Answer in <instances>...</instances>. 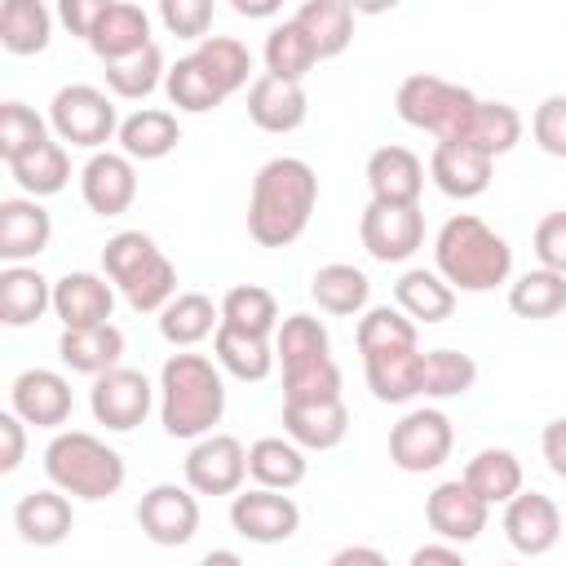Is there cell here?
Instances as JSON below:
<instances>
[{
    "instance_id": "obj_45",
    "label": "cell",
    "mask_w": 566,
    "mask_h": 566,
    "mask_svg": "<svg viewBox=\"0 0 566 566\" xmlns=\"http://www.w3.org/2000/svg\"><path fill=\"white\" fill-rule=\"evenodd\" d=\"M221 323L239 327V332H252V336H270L279 332V301L274 292H265L261 283H239L221 296Z\"/></svg>"
},
{
    "instance_id": "obj_3",
    "label": "cell",
    "mask_w": 566,
    "mask_h": 566,
    "mask_svg": "<svg viewBox=\"0 0 566 566\" xmlns=\"http://www.w3.org/2000/svg\"><path fill=\"white\" fill-rule=\"evenodd\" d=\"M159 424L168 438L199 442L226 416V376L208 354H168L159 367Z\"/></svg>"
},
{
    "instance_id": "obj_36",
    "label": "cell",
    "mask_w": 566,
    "mask_h": 566,
    "mask_svg": "<svg viewBox=\"0 0 566 566\" xmlns=\"http://www.w3.org/2000/svg\"><path fill=\"white\" fill-rule=\"evenodd\" d=\"M53 40V13L40 0H4L0 4V44L13 57L44 53Z\"/></svg>"
},
{
    "instance_id": "obj_56",
    "label": "cell",
    "mask_w": 566,
    "mask_h": 566,
    "mask_svg": "<svg viewBox=\"0 0 566 566\" xmlns=\"http://www.w3.org/2000/svg\"><path fill=\"white\" fill-rule=\"evenodd\" d=\"M407 566H469L464 557H460V548L455 544H420L411 557H407Z\"/></svg>"
},
{
    "instance_id": "obj_51",
    "label": "cell",
    "mask_w": 566,
    "mask_h": 566,
    "mask_svg": "<svg viewBox=\"0 0 566 566\" xmlns=\"http://www.w3.org/2000/svg\"><path fill=\"white\" fill-rule=\"evenodd\" d=\"M159 22L168 27V35L199 44L212 27V0H159Z\"/></svg>"
},
{
    "instance_id": "obj_37",
    "label": "cell",
    "mask_w": 566,
    "mask_h": 566,
    "mask_svg": "<svg viewBox=\"0 0 566 566\" xmlns=\"http://www.w3.org/2000/svg\"><path fill=\"white\" fill-rule=\"evenodd\" d=\"M9 177L22 186L27 199H44V195H57L66 181H71V155L57 137L40 142L35 150H27L22 159L9 164Z\"/></svg>"
},
{
    "instance_id": "obj_20",
    "label": "cell",
    "mask_w": 566,
    "mask_h": 566,
    "mask_svg": "<svg viewBox=\"0 0 566 566\" xmlns=\"http://www.w3.org/2000/svg\"><path fill=\"white\" fill-rule=\"evenodd\" d=\"M53 239V217L40 199L9 195L0 199V261L4 265H27L35 261Z\"/></svg>"
},
{
    "instance_id": "obj_29",
    "label": "cell",
    "mask_w": 566,
    "mask_h": 566,
    "mask_svg": "<svg viewBox=\"0 0 566 566\" xmlns=\"http://www.w3.org/2000/svg\"><path fill=\"white\" fill-rule=\"evenodd\" d=\"M57 358L62 367L80 371V376H106L115 367H124V332L115 323H102V327H75V332H62L57 336Z\"/></svg>"
},
{
    "instance_id": "obj_30",
    "label": "cell",
    "mask_w": 566,
    "mask_h": 566,
    "mask_svg": "<svg viewBox=\"0 0 566 566\" xmlns=\"http://www.w3.org/2000/svg\"><path fill=\"white\" fill-rule=\"evenodd\" d=\"M119 150L137 164H150V159H164V155H172L177 150V142H181V124H177V115L172 111H164V106H137L133 115H124L119 119Z\"/></svg>"
},
{
    "instance_id": "obj_9",
    "label": "cell",
    "mask_w": 566,
    "mask_h": 566,
    "mask_svg": "<svg viewBox=\"0 0 566 566\" xmlns=\"http://www.w3.org/2000/svg\"><path fill=\"white\" fill-rule=\"evenodd\" d=\"M455 447L451 416L442 407H411L394 429H389V460L402 473H433L447 464Z\"/></svg>"
},
{
    "instance_id": "obj_59",
    "label": "cell",
    "mask_w": 566,
    "mask_h": 566,
    "mask_svg": "<svg viewBox=\"0 0 566 566\" xmlns=\"http://www.w3.org/2000/svg\"><path fill=\"white\" fill-rule=\"evenodd\" d=\"M199 566H243V557L234 548H212V553L199 557Z\"/></svg>"
},
{
    "instance_id": "obj_1",
    "label": "cell",
    "mask_w": 566,
    "mask_h": 566,
    "mask_svg": "<svg viewBox=\"0 0 566 566\" xmlns=\"http://www.w3.org/2000/svg\"><path fill=\"white\" fill-rule=\"evenodd\" d=\"M358 354H363V376L367 389L380 402H411L420 398V371H424V354H420V327L398 310V305H367L358 318Z\"/></svg>"
},
{
    "instance_id": "obj_41",
    "label": "cell",
    "mask_w": 566,
    "mask_h": 566,
    "mask_svg": "<svg viewBox=\"0 0 566 566\" xmlns=\"http://www.w3.org/2000/svg\"><path fill=\"white\" fill-rule=\"evenodd\" d=\"M199 62H203V71L212 75V84L230 97V93H239V88H252V53H248V44L243 40H234V35H208V40H199L195 49H190Z\"/></svg>"
},
{
    "instance_id": "obj_28",
    "label": "cell",
    "mask_w": 566,
    "mask_h": 566,
    "mask_svg": "<svg viewBox=\"0 0 566 566\" xmlns=\"http://www.w3.org/2000/svg\"><path fill=\"white\" fill-rule=\"evenodd\" d=\"M394 305L420 327L429 323H447L455 314V287L438 274V270H424V265H411L398 274L394 283Z\"/></svg>"
},
{
    "instance_id": "obj_46",
    "label": "cell",
    "mask_w": 566,
    "mask_h": 566,
    "mask_svg": "<svg viewBox=\"0 0 566 566\" xmlns=\"http://www.w3.org/2000/svg\"><path fill=\"white\" fill-rule=\"evenodd\" d=\"M274 358L287 367H301V363H318V358H332V336L323 327V318L314 314H287L274 332Z\"/></svg>"
},
{
    "instance_id": "obj_4",
    "label": "cell",
    "mask_w": 566,
    "mask_h": 566,
    "mask_svg": "<svg viewBox=\"0 0 566 566\" xmlns=\"http://www.w3.org/2000/svg\"><path fill=\"white\" fill-rule=\"evenodd\" d=\"M433 270L455 292H495L513 279V248L473 212H451L433 234Z\"/></svg>"
},
{
    "instance_id": "obj_26",
    "label": "cell",
    "mask_w": 566,
    "mask_h": 566,
    "mask_svg": "<svg viewBox=\"0 0 566 566\" xmlns=\"http://www.w3.org/2000/svg\"><path fill=\"white\" fill-rule=\"evenodd\" d=\"M349 433V407L345 398L332 402H283V438H292L301 451H332Z\"/></svg>"
},
{
    "instance_id": "obj_11",
    "label": "cell",
    "mask_w": 566,
    "mask_h": 566,
    "mask_svg": "<svg viewBox=\"0 0 566 566\" xmlns=\"http://www.w3.org/2000/svg\"><path fill=\"white\" fill-rule=\"evenodd\" d=\"M155 402H159V385H150V376L137 371V367H115V371L97 376L93 389H88V411L111 433L137 429L150 416Z\"/></svg>"
},
{
    "instance_id": "obj_27",
    "label": "cell",
    "mask_w": 566,
    "mask_h": 566,
    "mask_svg": "<svg viewBox=\"0 0 566 566\" xmlns=\"http://www.w3.org/2000/svg\"><path fill=\"white\" fill-rule=\"evenodd\" d=\"M49 310H53V279H44L35 265L0 270V323L4 327H31Z\"/></svg>"
},
{
    "instance_id": "obj_55",
    "label": "cell",
    "mask_w": 566,
    "mask_h": 566,
    "mask_svg": "<svg viewBox=\"0 0 566 566\" xmlns=\"http://www.w3.org/2000/svg\"><path fill=\"white\" fill-rule=\"evenodd\" d=\"M539 451H544L548 469H553L557 478H566V416H557V420L544 424V433H539Z\"/></svg>"
},
{
    "instance_id": "obj_33",
    "label": "cell",
    "mask_w": 566,
    "mask_h": 566,
    "mask_svg": "<svg viewBox=\"0 0 566 566\" xmlns=\"http://www.w3.org/2000/svg\"><path fill=\"white\" fill-rule=\"evenodd\" d=\"M310 296L323 314H336V318H349V314H363L367 310V296H371V283L358 265L349 261H327L314 270L310 279Z\"/></svg>"
},
{
    "instance_id": "obj_24",
    "label": "cell",
    "mask_w": 566,
    "mask_h": 566,
    "mask_svg": "<svg viewBox=\"0 0 566 566\" xmlns=\"http://www.w3.org/2000/svg\"><path fill=\"white\" fill-rule=\"evenodd\" d=\"M491 155L464 146V142H438L429 155V181L447 199H478L491 186Z\"/></svg>"
},
{
    "instance_id": "obj_2",
    "label": "cell",
    "mask_w": 566,
    "mask_h": 566,
    "mask_svg": "<svg viewBox=\"0 0 566 566\" xmlns=\"http://www.w3.org/2000/svg\"><path fill=\"white\" fill-rule=\"evenodd\" d=\"M318 203V172L301 155H274L256 168L248 195V234L261 248H292Z\"/></svg>"
},
{
    "instance_id": "obj_44",
    "label": "cell",
    "mask_w": 566,
    "mask_h": 566,
    "mask_svg": "<svg viewBox=\"0 0 566 566\" xmlns=\"http://www.w3.org/2000/svg\"><path fill=\"white\" fill-rule=\"evenodd\" d=\"M164 93H168V102H172L177 111H186V115H208V111H217V106L226 102V93L212 84V75L203 71V62H199L195 53H186V57H177V62L168 66Z\"/></svg>"
},
{
    "instance_id": "obj_42",
    "label": "cell",
    "mask_w": 566,
    "mask_h": 566,
    "mask_svg": "<svg viewBox=\"0 0 566 566\" xmlns=\"http://www.w3.org/2000/svg\"><path fill=\"white\" fill-rule=\"evenodd\" d=\"M473 385H478V363L464 349H424L420 398L447 402V398H464Z\"/></svg>"
},
{
    "instance_id": "obj_23",
    "label": "cell",
    "mask_w": 566,
    "mask_h": 566,
    "mask_svg": "<svg viewBox=\"0 0 566 566\" xmlns=\"http://www.w3.org/2000/svg\"><path fill=\"white\" fill-rule=\"evenodd\" d=\"M367 190L376 203H420L424 190V164L407 146H376L367 155Z\"/></svg>"
},
{
    "instance_id": "obj_32",
    "label": "cell",
    "mask_w": 566,
    "mask_h": 566,
    "mask_svg": "<svg viewBox=\"0 0 566 566\" xmlns=\"http://www.w3.org/2000/svg\"><path fill=\"white\" fill-rule=\"evenodd\" d=\"M305 473H310V460L292 438L270 433V438H256L248 447V478L265 491H292L305 482Z\"/></svg>"
},
{
    "instance_id": "obj_5",
    "label": "cell",
    "mask_w": 566,
    "mask_h": 566,
    "mask_svg": "<svg viewBox=\"0 0 566 566\" xmlns=\"http://www.w3.org/2000/svg\"><path fill=\"white\" fill-rule=\"evenodd\" d=\"M44 478L49 486H57L62 495L71 500H111L128 469H124V455L115 447H106L97 433L88 429H57L44 447Z\"/></svg>"
},
{
    "instance_id": "obj_40",
    "label": "cell",
    "mask_w": 566,
    "mask_h": 566,
    "mask_svg": "<svg viewBox=\"0 0 566 566\" xmlns=\"http://www.w3.org/2000/svg\"><path fill=\"white\" fill-rule=\"evenodd\" d=\"M509 310H513L517 318H531V323L557 318V314L566 310V274L544 270V265L517 274V279L509 283Z\"/></svg>"
},
{
    "instance_id": "obj_10",
    "label": "cell",
    "mask_w": 566,
    "mask_h": 566,
    "mask_svg": "<svg viewBox=\"0 0 566 566\" xmlns=\"http://www.w3.org/2000/svg\"><path fill=\"white\" fill-rule=\"evenodd\" d=\"M358 239L371 261L402 265L424 243V212H420V203H376L371 199L358 217Z\"/></svg>"
},
{
    "instance_id": "obj_39",
    "label": "cell",
    "mask_w": 566,
    "mask_h": 566,
    "mask_svg": "<svg viewBox=\"0 0 566 566\" xmlns=\"http://www.w3.org/2000/svg\"><path fill=\"white\" fill-rule=\"evenodd\" d=\"M486 504H509L522 491V460L509 447H482L460 473Z\"/></svg>"
},
{
    "instance_id": "obj_7",
    "label": "cell",
    "mask_w": 566,
    "mask_h": 566,
    "mask_svg": "<svg viewBox=\"0 0 566 566\" xmlns=\"http://www.w3.org/2000/svg\"><path fill=\"white\" fill-rule=\"evenodd\" d=\"M478 102H482L478 93H469L464 84H451V80H442L433 71L407 75L398 84V93H394L398 119L420 128V133H433L438 142H464Z\"/></svg>"
},
{
    "instance_id": "obj_16",
    "label": "cell",
    "mask_w": 566,
    "mask_h": 566,
    "mask_svg": "<svg viewBox=\"0 0 566 566\" xmlns=\"http://www.w3.org/2000/svg\"><path fill=\"white\" fill-rule=\"evenodd\" d=\"M71 407H75L71 380L62 371H53V367H27L9 385V411L22 416L35 429H53L57 433L71 420Z\"/></svg>"
},
{
    "instance_id": "obj_60",
    "label": "cell",
    "mask_w": 566,
    "mask_h": 566,
    "mask_svg": "<svg viewBox=\"0 0 566 566\" xmlns=\"http://www.w3.org/2000/svg\"><path fill=\"white\" fill-rule=\"evenodd\" d=\"M504 566H517V562H504Z\"/></svg>"
},
{
    "instance_id": "obj_18",
    "label": "cell",
    "mask_w": 566,
    "mask_h": 566,
    "mask_svg": "<svg viewBox=\"0 0 566 566\" xmlns=\"http://www.w3.org/2000/svg\"><path fill=\"white\" fill-rule=\"evenodd\" d=\"M111 310H115V283H106V274L66 270L62 279H53V314H57L62 332L102 327V323H111Z\"/></svg>"
},
{
    "instance_id": "obj_25",
    "label": "cell",
    "mask_w": 566,
    "mask_h": 566,
    "mask_svg": "<svg viewBox=\"0 0 566 566\" xmlns=\"http://www.w3.org/2000/svg\"><path fill=\"white\" fill-rule=\"evenodd\" d=\"M13 531H18L27 544H35V548H53V544H62V539L75 531L71 495H62L57 486L27 491V495L13 504Z\"/></svg>"
},
{
    "instance_id": "obj_38",
    "label": "cell",
    "mask_w": 566,
    "mask_h": 566,
    "mask_svg": "<svg viewBox=\"0 0 566 566\" xmlns=\"http://www.w3.org/2000/svg\"><path fill=\"white\" fill-rule=\"evenodd\" d=\"M261 62H265V75H279V80H296L301 84L318 66V49L296 27V18H283V22L270 27L265 49H261Z\"/></svg>"
},
{
    "instance_id": "obj_53",
    "label": "cell",
    "mask_w": 566,
    "mask_h": 566,
    "mask_svg": "<svg viewBox=\"0 0 566 566\" xmlns=\"http://www.w3.org/2000/svg\"><path fill=\"white\" fill-rule=\"evenodd\" d=\"M27 455V420L13 411H0V473H13Z\"/></svg>"
},
{
    "instance_id": "obj_14",
    "label": "cell",
    "mask_w": 566,
    "mask_h": 566,
    "mask_svg": "<svg viewBox=\"0 0 566 566\" xmlns=\"http://www.w3.org/2000/svg\"><path fill=\"white\" fill-rule=\"evenodd\" d=\"M491 504L464 482V478H447L424 495V522L442 544H473L486 531Z\"/></svg>"
},
{
    "instance_id": "obj_43",
    "label": "cell",
    "mask_w": 566,
    "mask_h": 566,
    "mask_svg": "<svg viewBox=\"0 0 566 566\" xmlns=\"http://www.w3.org/2000/svg\"><path fill=\"white\" fill-rule=\"evenodd\" d=\"M102 75H106V88H111L115 97H124V102H142V97H150V93L168 80V66H164L159 44H146V49L133 53V57L106 62Z\"/></svg>"
},
{
    "instance_id": "obj_6",
    "label": "cell",
    "mask_w": 566,
    "mask_h": 566,
    "mask_svg": "<svg viewBox=\"0 0 566 566\" xmlns=\"http://www.w3.org/2000/svg\"><path fill=\"white\" fill-rule=\"evenodd\" d=\"M102 270L137 314H159L177 296V265L146 230H119L102 243Z\"/></svg>"
},
{
    "instance_id": "obj_19",
    "label": "cell",
    "mask_w": 566,
    "mask_h": 566,
    "mask_svg": "<svg viewBox=\"0 0 566 566\" xmlns=\"http://www.w3.org/2000/svg\"><path fill=\"white\" fill-rule=\"evenodd\" d=\"M504 539L522 553V557H544L557 548L562 539V513L553 504V495L544 491H517L504 504Z\"/></svg>"
},
{
    "instance_id": "obj_15",
    "label": "cell",
    "mask_w": 566,
    "mask_h": 566,
    "mask_svg": "<svg viewBox=\"0 0 566 566\" xmlns=\"http://www.w3.org/2000/svg\"><path fill=\"white\" fill-rule=\"evenodd\" d=\"M230 526L248 539V544H283L301 531V509L287 491H239L230 495Z\"/></svg>"
},
{
    "instance_id": "obj_8",
    "label": "cell",
    "mask_w": 566,
    "mask_h": 566,
    "mask_svg": "<svg viewBox=\"0 0 566 566\" xmlns=\"http://www.w3.org/2000/svg\"><path fill=\"white\" fill-rule=\"evenodd\" d=\"M49 128L62 146H80V150H106L111 137H119V111L111 102V93H102L97 84H62L49 102Z\"/></svg>"
},
{
    "instance_id": "obj_52",
    "label": "cell",
    "mask_w": 566,
    "mask_h": 566,
    "mask_svg": "<svg viewBox=\"0 0 566 566\" xmlns=\"http://www.w3.org/2000/svg\"><path fill=\"white\" fill-rule=\"evenodd\" d=\"M531 248H535V256H539L544 270L566 274V212L539 217V226H535V234H531Z\"/></svg>"
},
{
    "instance_id": "obj_17",
    "label": "cell",
    "mask_w": 566,
    "mask_h": 566,
    "mask_svg": "<svg viewBox=\"0 0 566 566\" xmlns=\"http://www.w3.org/2000/svg\"><path fill=\"white\" fill-rule=\"evenodd\" d=\"M80 195L88 203V212L97 217H119L133 208L137 199V168L124 150H97L84 159L80 168Z\"/></svg>"
},
{
    "instance_id": "obj_50",
    "label": "cell",
    "mask_w": 566,
    "mask_h": 566,
    "mask_svg": "<svg viewBox=\"0 0 566 566\" xmlns=\"http://www.w3.org/2000/svg\"><path fill=\"white\" fill-rule=\"evenodd\" d=\"M531 137L544 155L566 159V93H548L531 115Z\"/></svg>"
},
{
    "instance_id": "obj_35",
    "label": "cell",
    "mask_w": 566,
    "mask_h": 566,
    "mask_svg": "<svg viewBox=\"0 0 566 566\" xmlns=\"http://www.w3.org/2000/svg\"><path fill=\"white\" fill-rule=\"evenodd\" d=\"M292 18L310 35V44L318 49V62L340 57L354 40V9L345 0H305Z\"/></svg>"
},
{
    "instance_id": "obj_22",
    "label": "cell",
    "mask_w": 566,
    "mask_h": 566,
    "mask_svg": "<svg viewBox=\"0 0 566 566\" xmlns=\"http://www.w3.org/2000/svg\"><path fill=\"white\" fill-rule=\"evenodd\" d=\"M310 115V97L305 84L296 80H279V75H256L248 88V119L261 133H296Z\"/></svg>"
},
{
    "instance_id": "obj_48",
    "label": "cell",
    "mask_w": 566,
    "mask_h": 566,
    "mask_svg": "<svg viewBox=\"0 0 566 566\" xmlns=\"http://www.w3.org/2000/svg\"><path fill=\"white\" fill-rule=\"evenodd\" d=\"M40 142H49V119L35 115L27 102H13V97L0 102V155H4V164L22 159Z\"/></svg>"
},
{
    "instance_id": "obj_13",
    "label": "cell",
    "mask_w": 566,
    "mask_h": 566,
    "mask_svg": "<svg viewBox=\"0 0 566 566\" xmlns=\"http://www.w3.org/2000/svg\"><path fill=\"white\" fill-rule=\"evenodd\" d=\"M137 526L159 548H181L199 531V495L177 482H155L137 500Z\"/></svg>"
},
{
    "instance_id": "obj_49",
    "label": "cell",
    "mask_w": 566,
    "mask_h": 566,
    "mask_svg": "<svg viewBox=\"0 0 566 566\" xmlns=\"http://www.w3.org/2000/svg\"><path fill=\"white\" fill-rule=\"evenodd\" d=\"M332 398H340L336 358H318L283 371V402H332Z\"/></svg>"
},
{
    "instance_id": "obj_31",
    "label": "cell",
    "mask_w": 566,
    "mask_h": 566,
    "mask_svg": "<svg viewBox=\"0 0 566 566\" xmlns=\"http://www.w3.org/2000/svg\"><path fill=\"white\" fill-rule=\"evenodd\" d=\"M217 327H221V305H212V296L203 292H177L159 310V336L172 349H195L199 340L217 336Z\"/></svg>"
},
{
    "instance_id": "obj_34",
    "label": "cell",
    "mask_w": 566,
    "mask_h": 566,
    "mask_svg": "<svg viewBox=\"0 0 566 566\" xmlns=\"http://www.w3.org/2000/svg\"><path fill=\"white\" fill-rule=\"evenodd\" d=\"M212 358L221 371H230L234 380H265L274 371V340L270 336H252V332H239L230 323L217 327L212 336Z\"/></svg>"
},
{
    "instance_id": "obj_54",
    "label": "cell",
    "mask_w": 566,
    "mask_h": 566,
    "mask_svg": "<svg viewBox=\"0 0 566 566\" xmlns=\"http://www.w3.org/2000/svg\"><path fill=\"white\" fill-rule=\"evenodd\" d=\"M102 4H106V0H62V4H57V18L71 27V35L88 40L93 27H97V18H102Z\"/></svg>"
},
{
    "instance_id": "obj_57",
    "label": "cell",
    "mask_w": 566,
    "mask_h": 566,
    "mask_svg": "<svg viewBox=\"0 0 566 566\" xmlns=\"http://www.w3.org/2000/svg\"><path fill=\"white\" fill-rule=\"evenodd\" d=\"M327 566H389V557L371 544H345L340 553L327 557Z\"/></svg>"
},
{
    "instance_id": "obj_58",
    "label": "cell",
    "mask_w": 566,
    "mask_h": 566,
    "mask_svg": "<svg viewBox=\"0 0 566 566\" xmlns=\"http://www.w3.org/2000/svg\"><path fill=\"white\" fill-rule=\"evenodd\" d=\"M234 13L239 18H274L279 0H234Z\"/></svg>"
},
{
    "instance_id": "obj_21",
    "label": "cell",
    "mask_w": 566,
    "mask_h": 566,
    "mask_svg": "<svg viewBox=\"0 0 566 566\" xmlns=\"http://www.w3.org/2000/svg\"><path fill=\"white\" fill-rule=\"evenodd\" d=\"M84 44L102 57V66L119 62V57H133L146 44H155L150 40V13L142 4H133V0H106L102 18H97V27H93V35Z\"/></svg>"
},
{
    "instance_id": "obj_12",
    "label": "cell",
    "mask_w": 566,
    "mask_h": 566,
    "mask_svg": "<svg viewBox=\"0 0 566 566\" xmlns=\"http://www.w3.org/2000/svg\"><path fill=\"white\" fill-rule=\"evenodd\" d=\"M181 473L195 495H239L248 478V447L234 433H208L190 442Z\"/></svg>"
},
{
    "instance_id": "obj_47",
    "label": "cell",
    "mask_w": 566,
    "mask_h": 566,
    "mask_svg": "<svg viewBox=\"0 0 566 566\" xmlns=\"http://www.w3.org/2000/svg\"><path fill=\"white\" fill-rule=\"evenodd\" d=\"M517 142H522V115H517V106H509V102H478L473 124L464 133V146H473V150H482V155L495 159V155H509Z\"/></svg>"
}]
</instances>
